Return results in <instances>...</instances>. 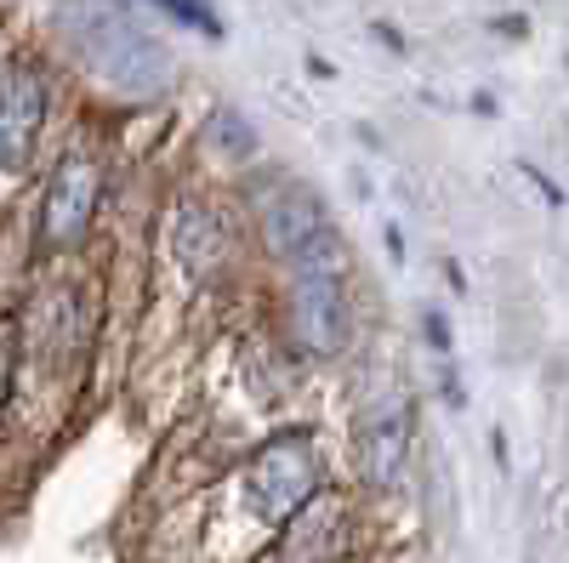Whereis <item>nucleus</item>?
Returning a JSON list of instances; mask_svg holds the SVG:
<instances>
[{"label": "nucleus", "mask_w": 569, "mask_h": 563, "mask_svg": "<svg viewBox=\"0 0 569 563\" xmlns=\"http://www.w3.org/2000/svg\"><path fill=\"white\" fill-rule=\"evenodd\" d=\"M472 114H485V120L496 114V98H490V91H479V98H472Z\"/></svg>", "instance_id": "obj_21"}, {"label": "nucleus", "mask_w": 569, "mask_h": 563, "mask_svg": "<svg viewBox=\"0 0 569 563\" xmlns=\"http://www.w3.org/2000/svg\"><path fill=\"white\" fill-rule=\"evenodd\" d=\"M12 388H18V348H12V336H0V433H7Z\"/></svg>", "instance_id": "obj_13"}, {"label": "nucleus", "mask_w": 569, "mask_h": 563, "mask_svg": "<svg viewBox=\"0 0 569 563\" xmlns=\"http://www.w3.org/2000/svg\"><path fill=\"white\" fill-rule=\"evenodd\" d=\"M52 69L34 52L0 63V177H29L40 160V137L52 120Z\"/></svg>", "instance_id": "obj_7"}, {"label": "nucleus", "mask_w": 569, "mask_h": 563, "mask_svg": "<svg viewBox=\"0 0 569 563\" xmlns=\"http://www.w3.org/2000/svg\"><path fill=\"white\" fill-rule=\"evenodd\" d=\"M171 251L200 285L217 279L233 262V222H228V211L217 200H206V194H182L177 211H171Z\"/></svg>", "instance_id": "obj_9"}, {"label": "nucleus", "mask_w": 569, "mask_h": 563, "mask_svg": "<svg viewBox=\"0 0 569 563\" xmlns=\"http://www.w3.org/2000/svg\"><path fill=\"white\" fill-rule=\"evenodd\" d=\"M410 433H416V410L399 382L376 375L359 415H353V461H359V484L388 495L410 473Z\"/></svg>", "instance_id": "obj_6"}, {"label": "nucleus", "mask_w": 569, "mask_h": 563, "mask_svg": "<svg viewBox=\"0 0 569 563\" xmlns=\"http://www.w3.org/2000/svg\"><path fill=\"white\" fill-rule=\"evenodd\" d=\"M445 279H450V291H467V273H461V262H445Z\"/></svg>", "instance_id": "obj_20"}, {"label": "nucleus", "mask_w": 569, "mask_h": 563, "mask_svg": "<svg viewBox=\"0 0 569 563\" xmlns=\"http://www.w3.org/2000/svg\"><path fill=\"white\" fill-rule=\"evenodd\" d=\"M382 240H388V257H393V262H405V233H399L393 222H388V233H382Z\"/></svg>", "instance_id": "obj_19"}, {"label": "nucleus", "mask_w": 569, "mask_h": 563, "mask_svg": "<svg viewBox=\"0 0 569 563\" xmlns=\"http://www.w3.org/2000/svg\"><path fill=\"white\" fill-rule=\"evenodd\" d=\"M490 29H496V34H507V40H525V34H530V18H518V12H507V18H496Z\"/></svg>", "instance_id": "obj_17"}, {"label": "nucleus", "mask_w": 569, "mask_h": 563, "mask_svg": "<svg viewBox=\"0 0 569 563\" xmlns=\"http://www.w3.org/2000/svg\"><path fill=\"white\" fill-rule=\"evenodd\" d=\"M12 348L18 364H34L40 375H69L86 348H91V296L74 279H58V285H34L18 308L12 324Z\"/></svg>", "instance_id": "obj_4"}, {"label": "nucleus", "mask_w": 569, "mask_h": 563, "mask_svg": "<svg viewBox=\"0 0 569 563\" xmlns=\"http://www.w3.org/2000/svg\"><path fill=\"white\" fill-rule=\"evenodd\" d=\"M240 484H246V506L251 519L268 530H284L297 512L325 490L319 473V444L308 428H279L273 439H262L251 450V461L240 466Z\"/></svg>", "instance_id": "obj_3"}, {"label": "nucleus", "mask_w": 569, "mask_h": 563, "mask_svg": "<svg viewBox=\"0 0 569 563\" xmlns=\"http://www.w3.org/2000/svg\"><path fill=\"white\" fill-rule=\"evenodd\" d=\"M246 200H251V217H257V233L262 245L284 262V273H337L348 279V245L337 222L325 217L319 194L308 182H297L291 171H262L246 182Z\"/></svg>", "instance_id": "obj_2"}, {"label": "nucleus", "mask_w": 569, "mask_h": 563, "mask_svg": "<svg viewBox=\"0 0 569 563\" xmlns=\"http://www.w3.org/2000/svg\"><path fill=\"white\" fill-rule=\"evenodd\" d=\"M103 194H109L103 154L91 143H69L58 154L52 177H46V188H40V245L52 257L91 245V228L103 217Z\"/></svg>", "instance_id": "obj_5"}, {"label": "nucleus", "mask_w": 569, "mask_h": 563, "mask_svg": "<svg viewBox=\"0 0 569 563\" xmlns=\"http://www.w3.org/2000/svg\"><path fill=\"white\" fill-rule=\"evenodd\" d=\"M421 336H427V348H433V353H450V319L439 313V308H421Z\"/></svg>", "instance_id": "obj_14"}, {"label": "nucleus", "mask_w": 569, "mask_h": 563, "mask_svg": "<svg viewBox=\"0 0 569 563\" xmlns=\"http://www.w3.org/2000/svg\"><path fill=\"white\" fill-rule=\"evenodd\" d=\"M370 34H376V40H382V46H388V52H405V34H399L393 23H382V18H376V23H370Z\"/></svg>", "instance_id": "obj_18"}, {"label": "nucleus", "mask_w": 569, "mask_h": 563, "mask_svg": "<svg viewBox=\"0 0 569 563\" xmlns=\"http://www.w3.org/2000/svg\"><path fill=\"white\" fill-rule=\"evenodd\" d=\"M200 137H206V149L211 154H222V160H257V125L240 114V109H228V103H217L211 114H206V125H200Z\"/></svg>", "instance_id": "obj_11"}, {"label": "nucleus", "mask_w": 569, "mask_h": 563, "mask_svg": "<svg viewBox=\"0 0 569 563\" xmlns=\"http://www.w3.org/2000/svg\"><path fill=\"white\" fill-rule=\"evenodd\" d=\"M518 171H525V177H530V182L541 188V194H547V205H563V188H558V182H552V177H547L541 165H530V160H518Z\"/></svg>", "instance_id": "obj_15"}, {"label": "nucleus", "mask_w": 569, "mask_h": 563, "mask_svg": "<svg viewBox=\"0 0 569 563\" xmlns=\"http://www.w3.org/2000/svg\"><path fill=\"white\" fill-rule=\"evenodd\" d=\"M439 393H445V404H450V410H461V404H467V393H461V375H456L450 364L439 370Z\"/></svg>", "instance_id": "obj_16"}, {"label": "nucleus", "mask_w": 569, "mask_h": 563, "mask_svg": "<svg viewBox=\"0 0 569 563\" xmlns=\"http://www.w3.org/2000/svg\"><path fill=\"white\" fill-rule=\"evenodd\" d=\"M58 34H63V52L86 74H98V86L114 91V98L160 103L177 86L166 40L142 23L126 0H63Z\"/></svg>", "instance_id": "obj_1"}, {"label": "nucleus", "mask_w": 569, "mask_h": 563, "mask_svg": "<svg viewBox=\"0 0 569 563\" xmlns=\"http://www.w3.org/2000/svg\"><path fill=\"white\" fill-rule=\"evenodd\" d=\"M284 324L308 359H342L353 348V296L337 273H297L284 291Z\"/></svg>", "instance_id": "obj_8"}, {"label": "nucleus", "mask_w": 569, "mask_h": 563, "mask_svg": "<svg viewBox=\"0 0 569 563\" xmlns=\"http://www.w3.org/2000/svg\"><path fill=\"white\" fill-rule=\"evenodd\" d=\"M348 552V501L313 495L291 524L279 530V563H342Z\"/></svg>", "instance_id": "obj_10"}, {"label": "nucleus", "mask_w": 569, "mask_h": 563, "mask_svg": "<svg viewBox=\"0 0 569 563\" xmlns=\"http://www.w3.org/2000/svg\"><path fill=\"white\" fill-rule=\"evenodd\" d=\"M149 7H154V12H166V18H177V23H188V29H200V34H211V40H222V34H228L211 0H149Z\"/></svg>", "instance_id": "obj_12"}]
</instances>
